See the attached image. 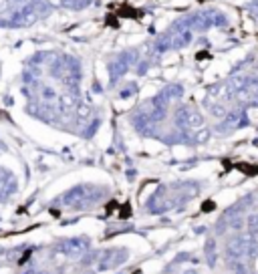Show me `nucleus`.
I'll return each mask as SVG.
<instances>
[{
    "label": "nucleus",
    "instance_id": "f257e3e1",
    "mask_svg": "<svg viewBox=\"0 0 258 274\" xmlns=\"http://www.w3.org/2000/svg\"><path fill=\"white\" fill-rule=\"evenodd\" d=\"M192 37H194V28L190 26V22L186 20V16H182L180 20H176L155 43V49L159 53L163 51H178V49H184L192 43Z\"/></svg>",
    "mask_w": 258,
    "mask_h": 274
},
{
    "label": "nucleus",
    "instance_id": "f03ea898",
    "mask_svg": "<svg viewBox=\"0 0 258 274\" xmlns=\"http://www.w3.org/2000/svg\"><path fill=\"white\" fill-rule=\"evenodd\" d=\"M186 20L190 22V26L194 28V33H204L214 26H222L226 24V14L216 10V8H204V10H196L192 14L186 16Z\"/></svg>",
    "mask_w": 258,
    "mask_h": 274
},
{
    "label": "nucleus",
    "instance_id": "7ed1b4c3",
    "mask_svg": "<svg viewBox=\"0 0 258 274\" xmlns=\"http://www.w3.org/2000/svg\"><path fill=\"white\" fill-rule=\"evenodd\" d=\"M176 121L182 125V127H186V129H192V127H198V125H202V115L198 113L196 109H192V107H184V109L178 111V115H176Z\"/></svg>",
    "mask_w": 258,
    "mask_h": 274
},
{
    "label": "nucleus",
    "instance_id": "20e7f679",
    "mask_svg": "<svg viewBox=\"0 0 258 274\" xmlns=\"http://www.w3.org/2000/svg\"><path fill=\"white\" fill-rule=\"evenodd\" d=\"M250 254H254V244L250 240H236L228 246V256L234 260H242Z\"/></svg>",
    "mask_w": 258,
    "mask_h": 274
},
{
    "label": "nucleus",
    "instance_id": "39448f33",
    "mask_svg": "<svg viewBox=\"0 0 258 274\" xmlns=\"http://www.w3.org/2000/svg\"><path fill=\"white\" fill-rule=\"evenodd\" d=\"M133 60H135V53H121V55L117 56V60L111 65V75H113V77L123 75V73L127 71V67H129Z\"/></svg>",
    "mask_w": 258,
    "mask_h": 274
},
{
    "label": "nucleus",
    "instance_id": "423d86ee",
    "mask_svg": "<svg viewBox=\"0 0 258 274\" xmlns=\"http://www.w3.org/2000/svg\"><path fill=\"white\" fill-rule=\"evenodd\" d=\"M246 123V115L244 113H230V115H226V121H224V125H222V129H226V131H230V129H238V127H242Z\"/></svg>",
    "mask_w": 258,
    "mask_h": 274
}]
</instances>
